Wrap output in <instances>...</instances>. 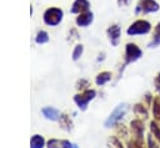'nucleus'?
<instances>
[{
  "label": "nucleus",
  "instance_id": "1",
  "mask_svg": "<svg viewBox=\"0 0 160 148\" xmlns=\"http://www.w3.org/2000/svg\"><path fill=\"white\" fill-rule=\"evenodd\" d=\"M150 31H151V24L145 19H138L128 27L126 34L129 36H136V35H146Z\"/></svg>",
  "mask_w": 160,
  "mask_h": 148
},
{
  "label": "nucleus",
  "instance_id": "2",
  "mask_svg": "<svg viewBox=\"0 0 160 148\" xmlns=\"http://www.w3.org/2000/svg\"><path fill=\"white\" fill-rule=\"evenodd\" d=\"M62 17H64V11L60 7H55V6L46 9L45 12H44V16H42L44 22L46 25H49V26L59 25L61 22Z\"/></svg>",
  "mask_w": 160,
  "mask_h": 148
},
{
  "label": "nucleus",
  "instance_id": "3",
  "mask_svg": "<svg viewBox=\"0 0 160 148\" xmlns=\"http://www.w3.org/2000/svg\"><path fill=\"white\" fill-rule=\"evenodd\" d=\"M160 5L156 0H138L135 5V15H145L159 11Z\"/></svg>",
  "mask_w": 160,
  "mask_h": 148
},
{
  "label": "nucleus",
  "instance_id": "4",
  "mask_svg": "<svg viewBox=\"0 0 160 148\" xmlns=\"http://www.w3.org/2000/svg\"><path fill=\"white\" fill-rule=\"evenodd\" d=\"M141 55H142V51L140 50L139 46H136L135 44H126V47H125L126 62H132L138 60Z\"/></svg>",
  "mask_w": 160,
  "mask_h": 148
},
{
  "label": "nucleus",
  "instance_id": "5",
  "mask_svg": "<svg viewBox=\"0 0 160 148\" xmlns=\"http://www.w3.org/2000/svg\"><path fill=\"white\" fill-rule=\"evenodd\" d=\"M125 111H126V104H119V106L114 109V112L110 114L109 119L105 122V126H106V127H110V126H112L115 122H118L119 119H121V117L124 116Z\"/></svg>",
  "mask_w": 160,
  "mask_h": 148
},
{
  "label": "nucleus",
  "instance_id": "6",
  "mask_svg": "<svg viewBox=\"0 0 160 148\" xmlns=\"http://www.w3.org/2000/svg\"><path fill=\"white\" fill-rule=\"evenodd\" d=\"M92 20H94V14L90 10H88L85 12L78 14V16L75 19V22L80 27H86V26H89L92 22Z\"/></svg>",
  "mask_w": 160,
  "mask_h": 148
},
{
  "label": "nucleus",
  "instance_id": "7",
  "mask_svg": "<svg viewBox=\"0 0 160 148\" xmlns=\"http://www.w3.org/2000/svg\"><path fill=\"white\" fill-rule=\"evenodd\" d=\"M120 34H121V29L118 24H114L108 29V36H109V40H110L112 46H116L119 44Z\"/></svg>",
  "mask_w": 160,
  "mask_h": 148
},
{
  "label": "nucleus",
  "instance_id": "8",
  "mask_svg": "<svg viewBox=\"0 0 160 148\" xmlns=\"http://www.w3.org/2000/svg\"><path fill=\"white\" fill-rule=\"evenodd\" d=\"M90 9V1L89 0H75L71 5L70 12L72 14H81Z\"/></svg>",
  "mask_w": 160,
  "mask_h": 148
},
{
  "label": "nucleus",
  "instance_id": "9",
  "mask_svg": "<svg viewBox=\"0 0 160 148\" xmlns=\"http://www.w3.org/2000/svg\"><path fill=\"white\" fill-rule=\"evenodd\" d=\"M158 46H160V22L155 26L151 41L149 42V47H158Z\"/></svg>",
  "mask_w": 160,
  "mask_h": 148
},
{
  "label": "nucleus",
  "instance_id": "10",
  "mask_svg": "<svg viewBox=\"0 0 160 148\" xmlns=\"http://www.w3.org/2000/svg\"><path fill=\"white\" fill-rule=\"evenodd\" d=\"M42 113H44V116H45L46 118L52 119V121L58 119V118H59V116H60L59 111H58V109H55V108H52V107H46V108H44V109H42Z\"/></svg>",
  "mask_w": 160,
  "mask_h": 148
},
{
  "label": "nucleus",
  "instance_id": "11",
  "mask_svg": "<svg viewBox=\"0 0 160 148\" xmlns=\"http://www.w3.org/2000/svg\"><path fill=\"white\" fill-rule=\"evenodd\" d=\"M94 95H95V92H94V91H89V92H86V97H82V96H81V99H80V98H78V97H75V101L78 102V104H79L80 107L85 108L86 102H88L89 99H91V98L94 97Z\"/></svg>",
  "mask_w": 160,
  "mask_h": 148
},
{
  "label": "nucleus",
  "instance_id": "12",
  "mask_svg": "<svg viewBox=\"0 0 160 148\" xmlns=\"http://www.w3.org/2000/svg\"><path fill=\"white\" fill-rule=\"evenodd\" d=\"M30 147L31 148H42L44 147V139L41 136H34L30 141Z\"/></svg>",
  "mask_w": 160,
  "mask_h": 148
},
{
  "label": "nucleus",
  "instance_id": "13",
  "mask_svg": "<svg viewBox=\"0 0 160 148\" xmlns=\"http://www.w3.org/2000/svg\"><path fill=\"white\" fill-rule=\"evenodd\" d=\"M35 41H36L38 44H45V42H48V41H49V35H48V32L44 31V30L39 31V32L36 34Z\"/></svg>",
  "mask_w": 160,
  "mask_h": 148
},
{
  "label": "nucleus",
  "instance_id": "14",
  "mask_svg": "<svg viewBox=\"0 0 160 148\" xmlns=\"http://www.w3.org/2000/svg\"><path fill=\"white\" fill-rule=\"evenodd\" d=\"M82 51H84L82 45H76L75 49H74V51H72V58H74V60H79V57L81 56Z\"/></svg>",
  "mask_w": 160,
  "mask_h": 148
},
{
  "label": "nucleus",
  "instance_id": "15",
  "mask_svg": "<svg viewBox=\"0 0 160 148\" xmlns=\"http://www.w3.org/2000/svg\"><path fill=\"white\" fill-rule=\"evenodd\" d=\"M109 78H110V73H109V72H102V73H100V75L98 76V78H96V82L100 85V83H104V82H106Z\"/></svg>",
  "mask_w": 160,
  "mask_h": 148
},
{
  "label": "nucleus",
  "instance_id": "16",
  "mask_svg": "<svg viewBox=\"0 0 160 148\" xmlns=\"http://www.w3.org/2000/svg\"><path fill=\"white\" fill-rule=\"evenodd\" d=\"M116 1H118V5L119 6H126V5L130 4L131 0H116Z\"/></svg>",
  "mask_w": 160,
  "mask_h": 148
},
{
  "label": "nucleus",
  "instance_id": "17",
  "mask_svg": "<svg viewBox=\"0 0 160 148\" xmlns=\"http://www.w3.org/2000/svg\"><path fill=\"white\" fill-rule=\"evenodd\" d=\"M72 148H78V147H76V146H75V144H74V146H72Z\"/></svg>",
  "mask_w": 160,
  "mask_h": 148
}]
</instances>
